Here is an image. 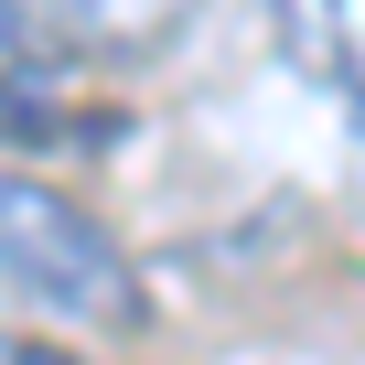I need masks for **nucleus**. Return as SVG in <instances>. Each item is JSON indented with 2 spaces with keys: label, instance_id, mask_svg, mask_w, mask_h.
<instances>
[{
  "label": "nucleus",
  "instance_id": "1",
  "mask_svg": "<svg viewBox=\"0 0 365 365\" xmlns=\"http://www.w3.org/2000/svg\"><path fill=\"white\" fill-rule=\"evenodd\" d=\"M0 290L54 312V322H140V269L129 247L43 172L0 161Z\"/></svg>",
  "mask_w": 365,
  "mask_h": 365
},
{
  "label": "nucleus",
  "instance_id": "2",
  "mask_svg": "<svg viewBox=\"0 0 365 365\" xmlns=\"http://www.w3.org/2000/svg\"><path fill=\"white\" fill-rule=\"evenodd\" d=\"M22 54H65V65H150L182 43V22L205 0H0Z\"/></svg>",
  "mask_w": 365,
  "mask_h": 365
},
{
  "label": "nucleus",
  "instance_id": "3",
  "mask_svg": "<svg viewBox=\"0 0 365 365\" xmlns=\"http://www.w3.org/2000/svg\"><path fill=\"white\" fill-rule=\"evenodd\" d=\"M0 365H76V354H54V344H33V333H0Z\"/></svg>",
  "mask_w": 365,
  "mask_h": 365
}]
</instances>
